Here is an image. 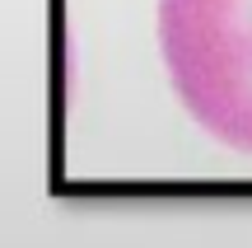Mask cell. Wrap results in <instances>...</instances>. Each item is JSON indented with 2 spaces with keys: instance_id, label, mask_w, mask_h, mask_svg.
I'll return each mask as SVG.
<instances>
[{
  "instance_id": "obj_1",
  "label": "cell",
  "mask_w": 252,
  "mask_h": 248,
  "mask_svg": "<svg viewBox=\"0 0 252 248\" xmlns=\"http://www.w3.org/2000/svg\"><path fill=\"white\" fill-rule=\"evenodd\" d=\"M159 47L182 108L252 155V0H159Z\"/></svg>"
}]
</instances>
